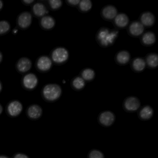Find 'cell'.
I'll return each instance as SVG.
<instances>
[{
    "mask_svg": "<svg viewBox=\"0 0 158 158\" xmlns=\"http://www.w3.org/2000/svg\"><path fill=\"white\" fill-rule=\"evenodd\" d=\"M49 57L54 64L58 65H63L69 60L70 53L66 48L63 47H57L51 51Z\"/></svg>",
    "mask_w": 158,
    "mask_h": 158,
    "instance_id": "cell-3",
    "label": "cell"
},
{
    "mask_svg": "<svg viewBox=\"0 0 158 158\" xmlns=\"http://www.w3.org/2000/svg\"><path fill=\"white\" fill-rule=\"evenodd\" d=\"M140 42L145 47L153 46L156 42V36L155 33L152 31L145 32L140 36Z\"/></svg>",
    "mask_w": 158,
    "mask_h": 158,
    "instance_id": "cell-20",
    "label": "cell"
},
{
    "mask_svg": "<svg viewBox=\"0 0 158 158\" xmlns=\"http://www.w3.org/2000/svg\"><path fill=\"white\" fill-rule=\"evenodd\" d=\"M80 1L79 0H75V1H66L65 2L67 3V5H69V6H71V7H77L78 4H79V2Z\"/></svg>",
    "mask_w": 158,
    "mask_h": 158,
    "instance_id": "cell-29",
    "label": "cell"
},
{
    "mask_svg": "<svg viewBox=\"0 0 158 158\" xmlns=\"http://www.w3.org/2000/svg\"><path fill=\"white\" fill-rule=\"evenodd\" d=\"M131 54L126 50L119 51L115 54L114 60L117 64L120 65H126L131 61Z\"/></svg>",
    "mask_w": 158,
    "mask_h": 158,
    "instance_id": "cell-18",
    "label": "cell"
},
{
    "mask_svg": "<svg viewBox=\"0 0 158 158\" xmlns=\"http://www.w3.org/2000/svg\"><path fill=\"white\" fill-rule=\"evenodd\" d=\"M2 89H3V85L2 81L0 80V93H1Z\"/></svg>",
    "mask_w": 158,
    "mask_h": 158,
    "instance_id": "cell-35",
    "label": "cell"
},
{
    "mask_svg": "<svg viewBox=\"0 0 158 158\" xmlns=\"http://www.w3.org/2000/svg\"><path fill=\"white\" fill-rule=\"evenodd\" d=\"M35 2V0H23L22 1V2L26 6H30V5L34 4Z\"/></svg>",
    "mask_w": 158,
    "mask_h": 158,
    "instance_id": "cell-31",
    "label": "cell"
},
{
    "mask_svg": "<svg viewBox=\"0 0 158 158\" xmlns=\"http://www.w3.org/2000/svg\"><path fill=\"white\" fill-rule=\"evenodd\" d=\"M39 84V78L34 73H30L24 74L21 79V85L24 89L28 91L35 90Z\"/></svg>",
    "mask_w": 158,
    "mask_h": 158,
    "instance_id": "cell-4",
    "label": "cell"
},
{
    "mask_svg": "<svg viewBox=\"0 0 158 158\" xmlns=\"http://www.w3.org/2000/svg\"><path fill=\"white\" fill-rule=\"evenodd\" d=\"M33 63L31 59L26 57L20 58L15 63L16 71L19 73L25 74L32 69Z\"/></svg>",
    "mask_w": 158,
    "mask_h": 158,
    "instance_id": "cell-10",
    "label": "cell"
},
{
    "mask_svg": "<svg viewBox=\"0 0 158 158\" xmlns=\"http://www.w3.org/2000/svg\"><path fill=\"white\" fill-rule=\"evenodd\" d=\"M88 158H105L104 153L98 149H93L89 151Z\"/></svg>",
    "mask_w": 158,
    "mask_h": 158,
    "instance_id": "cell-28",
    "label": "cell"
},
{
    "mask_svg": "<svg viewBox=\"0 0 158 158\" xmlns=\"http://www.w3.org/2000/svg\"><path fill=\"white\" fill-rule=\"evenodd\" d=\"M3 7H4L3 2L2 0H0V11H1L3 9Z\"/></svg>",
    "mask_w": 158,
    "mask_h": 158,
    "instance_id": "cell-32",
    "label": "cell"
},
{
    "mask_svg": "<svg viewBox=\"0 0 158 158\" xmlns=\"http://www.w3.org/2000/svg\"><path fill=\"white\" fill-rule=\"evenodd\" d=\"M53 66V63L48 55L39 56L36 60L35 66L40 73H47L49 72Z\"/></svg>",
    "mask_w": 158,
    "mask_h": 158,
    "instance_id": "cell-5",
    "label": "cell"
},
{
    "mask_svg": "<svg viewBox=\"0 0 158 158\" xmlns=\"http://www.w3.org/2000/svg\"><path fill=\"white\" fill-rule=\"evenodd\" d=\"M146 66L151 69L157 68L158 65V55L155 52H150L146 55L145 58Z\"/></svg>",
    "mask_w": 158,
    "mask_h": 158,
    "instance_id": "cell-22",
    "label": "cell"
},
{
    "mask_svg": "<svg viewBox=\"0 0 158 158\" xmlns=\"http://www.w3.org/2000/svg\"><path fill=\"white\" fill-rule=\"evenodd\" d=\"M11 26L9 21L7 20L0 21V36L7 35L10 31Z\"/></svg>",
    "mask_w": 158,
    "mask_h": 158,
    "instance_id": "cell-26",
    "label": "cell"
},
{
    "mask_svg": "<svg viewBox=\"0 0 158 158\" xmlns=\"http://www.w3.org/2000/svg\"><path fill=\"white\" fill-rule=\"evenodd\" d=\"M49 8L51 10L57 11L62 7L63 2L60 0H51L47 2Z\"/></svg>",
    "mask_w": 158,
    "mask_h": 158,
    "instance_id": "cell-27",
    "label": "cell"
},
{
    "mask_svg": "<svg viewBox=\"0 0 158 158\" xmlns=\"http://www.w3.org/2000/svg\"><path fill=\"white\" fill-rule=\"evenodd\" d=\"M154 114V110L152 106L144 105L139 110V118L142 121H148L152 118Z\"/></svg>",
    "mask_w": 158,
    "mask_h": 158,
    "instance_id": "cell-21",
    "label": "cell"
},
{
    "mask_svg": "<svg viewBox=\"0 0 158 158\" xmlns=\"http://www.w3.org/2000/svg\"><path fill=\"white\" fill-rule=\"evenodd\" d=\"M86 82L80 76L75 77L71 80V86L72 89L75 91L83 90L86 86Z\"/></svg>",
    "mask_w": 158,
    "mask_h": 158,
    "instance_id": "cell-23",
    "label": "cell"
},
{
    "mask_svg": "<svg viewBox=\"0 0 158 158\" xmlns=\"http://www.w3.org/2000/svg\"><path fill=\"white\" fill-rule=\"evenodd\" d=\"M3 108L2 107V105L0 103V115H1L2 114V112H3Z\"/></svg>",
    "mask_w": 158,
    "mask_h": 158,
    "instance_id": "cell-34",
    "label": "cell"
},
{
    "mask_svg": "<svg viewBox=\"0 0 158 158\" xmlns=\"http://www.w3.org/2000/svg\"><path fill=\"white\" fill-rule=\"evenodd\" d=\"M43 110L40 105L33 104L29 105L26 110V114L29 119L33 121L38 120L42 116Z\"/></svg>",
    "mask_w": 158,
    "mask_h": 158,
    "instance_id": "cell-13",
    "label": "cell"
},
{
    "mask_svg": "<svg viewBox=\"0 0 158 158\" xmlns=\"http://www.w3.org/2000/svg\"><path fill=\"white\" fill-rule=\"evenodd\" d=\"M3 60V55L1 51H0V64H1Z\"/></svg>",
    "mask_w": 158,
    "mask_h": 158,
    "instance_id": "cell-33",
    "label": "cell"
},
{
    "mask_svg": "<svg viewBox=\"0 0 158 158\" xmlns=\"http://www.w3.org/2000/svg\"><path fill=\"white\" fill-rule=\"evenodd\" d=\"M117 8L111 4L106 5L102 9L100 15L103 20L107 21H113L118 14Z\"/></svg>",
    "mask_w": 158,
    "mask_h": 158,
    "instance_id": "cell-12",
    "label": "cell"
},
{
    "mask_svg": "<svg viewBox=\"0 0 158 158\" xmlns=\"http://www.w3.org/2000/svg\"><path fill=\"white\" fill-rule=\"evenodd\" d=\"M130 67L135 73H140L143 72L147 67L145 59L140 57L133 58L130 62Z\"/></svg>",
    "mask_w": 158,
    "mask_h": 158,
    "instance_id": "cell-19",
    "label": "cell"
},
{
    "mask_svg": "<svg viewBox=\"0 0 158 158\" xmlns=\"http://www.w3.org/2000/svg\"><path fill=\"white\" fill-rule=\"evenodd\" d=\"M123 106L126 111L130 113L135 112L140 109L141 102L137 97L129 96L124 100Z\"/></svg>",
    "mask_w": 158,
    "mask_h": 158,
    "instance_id": "cell-8",
    "label": "cell"
},
{
    "mask_svg": "<svg viewBox=\"0 0 158 158\" xmlns=\"http://www.w3.org/2000/svg\"><path fill=\"white\" fill-rule=\"evenodd\" d=\"M139 22L145 27H151L155 24L156 17L151 12L145 11L139 15Z\"/></svg>",
    "mask_w": 158,
    "mask_h": 158,
    "instance_id": "cell-14",
    "label": "cell"
},
{
    "mask_svg": "<svg viewBox=\"0 0 158 158\" xmlns=\"http://www.w3.org/2000/svg\"><path fill=\"white\" fill-rule=\"evenodd\" d=\"M80 76L86 82H92L96 77V72L91 68H84L80 72Z\"/></svg>",
    "mask_w": 158,
    "mask_h": 158,
    "instance_id": "cell-24",
    "label": "cell"
},
{
    "mask_svg": "<svg viewBox=\"0 0 158 158\" xmlns=\"http://www.w3.org/2000/svg\"><path fill=\"white\" fill-rule=\"evenodd\" d=\"M129 18L126 14H118L113 20V24L117 29H123L127 27L129 24Z\"/></svg>",
    "mask_w": 158,
    "mask_h": 158,
    "instance_id": "cell-16",
    "label": "cell"
},
{
    "mask_svg": "<svg viewBox=\"0 0 158 158\" xmlns=\"http://www.w3.org/2000/svg\"><path fill=\"white\" fill-rule=\"evenodd\" d=\"M0 158H10L9 156L5 155H0Z\"/></svg>",
    "mask_w": 158,
    "mask_h": 158,
    "instance_id": "cell-36",
    "label": "cell"
},
{
    "mask_svg": "<svg viewBox=\"0 0 158 158\" xmlns=\"http://www.w3.org/2000/svg\"><path fill=\"white\" fill-rule=\"evenodd\" d=\"M12 158H30L28 155L22 152H17L14 155Z\"/></svg>",
    "mask_w": 158,
    "mask_h": 158,
    "instance_id": "cell-30",
    "label": "cell"
},
{
    "mask_svg": "<svg viewBox=\"0 0 158 158\" xmlns=\"http://www.w3.org/2000/svg\"><path fill=\"white\" fill-rule=\"evenodd\" d=\"M116 120V116L113 112L105 110L99 114L98 120L99 123L104 127H110L114 124Z\"/></svg>",
    "mask_w": 158,
    "mask_h": 158,
    "instance_id": "cell-9",
    "label": "cell"
},
{
    "mask_svg": "<svg viewBox=\"0 0 158 158\" xmlns=\"http://www.w3.org/2000/svg\"><path fill=\"white\" fill-rule=\"evenodd\" d=\"M119 35V31L118 29H110L109 27H101L97 32L96 40L102 48H109L115 43Z\"/></svg>",
    "mask_w": 158,
    "mask_h": 158,
    "instance_id": "cell-1",
    "label": "cell"
},
{
    "mask_svg": "<svg viewBox=\"0 0 158 158\" xmlns=\"http://www.w3.org/2000/svg\"><path fill=\"white\" fill-rule=\"evenodd\" d=\"M62 89L57 84H48L45 85L41 90L42 98L45 101L53 102L60 99L62 95Z\"/></svg>",
    "mask_w": 158,
    "mask_h": 158,
    "instance_id": "cell-2",
    "label": "cell"
},
{
    "mask_svg": "<svg viewBox=\"0 0 158 158\" xmlns=\"http://www.w3.org/2000/svg\"><path fill=\"white\" fill-rule=\"evenodd\" d=\"M93 6L92 2L89 0L80 1L77 6V9L80 12L86 13L91 10Z\"/></svg>",
    "mask_w": 158,
    "mask_h": 158,
    "instance_id": "cell-25",
    "label": "cell"
},
{
    "mask_svg": "<svg viewBox=\"0 0 158 158\" xmlns=\"http://www.w3.org/2000/svg\"><path fill=\"white\" fill-rule=\"evenodd\" d=\"M145 27L139 21H134L129 23L127 27L128 35L134 38H139L144 33Z\"/></svg>",
    "mask_w": 158,
    "mask_h": 158,
    "instance_id": "cell-11",
    "label": "cell"
},
{
    "mask_svg": "<svg viewBox=\"0 0 158 158\" xmlns=\"http://www.w3.org/2000/svg\"><path fill=\"white\" fill-rule=\"evenodd\" d=\"M33 16L30 12H22L17 16L16 23L17 27L21 30L28 29L32 24Z\"/></svg>",
    "mask_w": 158,
    "mask_h": 158,
    "instance_id": "cell-6",
    "label": "cell"
},
{
    "mask_svg": "<svg viewBox=\"0 0 158 158\" xmlns=\"http://www.w3.org/2000/svg\"><path fill=\"white\" fill-rule=\"evenodd\" d=\"M39 25L43 30L50 31L53 29L55 27L56 20L54 17L48 15L40 19Z\"/></svg>",
    "mask_w": 158,
    "mask_h": 158,
    "instance_id": "cell-17",
    "label": "cell"
},
{
    "mask_svg": "<svg viewBox=\"0 0 158 158\" xmlns=\"http://www.w3.org/2000/svg\"><path fill=\"white\" fill-rule=\"evenodd\" d=\"M23 110V103L18 100H13L7 103L6 112L8 115L12 118L18 117Z\"/></svg>",
    "mask_w": 158,
    "mask_h": 158,
    "instance_id": "cell-7",
    "label": "cell"
},
{
    "mask_svg": "<svg viewBox=\"0 0 158 158\" xmlns=\"http://www.w3.org/2000/svg\"><path fill=\"white\" fill-rule=\"evenodd\" d=\"M31 14L37 18H42L49 13L47 6L42 2H38L34 3L31 8Z\"/></svg>",
    "mask_w": 158,
    "mask_h": 158,
    "instance_id": "cell-15",
    "label": "cell"
}]
</instances>
